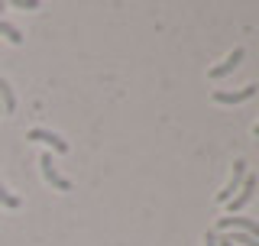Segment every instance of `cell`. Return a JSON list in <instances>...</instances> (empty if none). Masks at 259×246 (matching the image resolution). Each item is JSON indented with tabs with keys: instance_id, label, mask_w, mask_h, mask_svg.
Instances as JSON below:
<instances>
[{
	"instance_id": "obj_5",
	"label": "cell",
	"mask_w": 259,
	"mask_h": 246,
	"mask_svg": "<svg viewBox=\"0 0 259 246\" xmlns=\"http://www.w3.org/2000/svg\"><path fill=\"white\" fill-rule=\"evenodd\" d=\"M243 55H246V49H240V46H237V49H233V52L227 55L221 65H214V68H210V78L217 81V78H227L230 71H237V68H240V62H243Z\"/></svg>"
},
{
	"instance_id": "obj_7",
	"label": "cell",
	"mask_w": 259,
	"mask_h": 246,
	"mask_svg": "<svg viewBox=\"0 0 259 246\" xmlns=\"http://www.w3.org/2000/svg\"><path fill=\"white\" fill-rule=\"evenodd\" d=\"M253 94H256V85H246V88H240V91H214V101L217 104H243Z\"/></svg>"
},
{
	"instance_id": "obj_13",
	"label": "cell",
	"mask_w": 259,
	"mask_h": 246,
	"mask_svg": "<svg viewBox=\"0 0 259 246\" xmlns=\"http://www.w3.org/2000/svg\"><path fill=\"white\" fill-rule=\"evenodd\" d=\"M0 13H4V0H0Z\"/></svg>"
},
{
	"instance_id": "obj_11",
	"label": "cell",
	"mask_w": 259,
	"mask_h": 246,
	"mask_svg": "<svg viewBox=\"0 0 259 246\" xmlns=\"http://www.w3.org/2000/svg\"><path fill=\"white\" fill-rule=\"evenodd\" d=\"M204 246H217V233H214V230L204 233Z\"/></svg>"
},
{
	"instance_id": "obj_1",
	"label": "cell",
	"mask_w": 259,
	"mask_h": 246,
	"mask_svg": "<svg viewBox=\"0 0 259 246\" xmlns=\"http://www.w3.org/2000/svg\"><path fill=\"white\" fill-rule=\"evenodd\" d=\"M230 230L249 233V236H256V240H259V220H253V217H230V214L217 220V230L214 233H230Z\"/></svg>"
},
{
	"instance_id": "obj_14",
	"label": "cell",
	"mask_w": 259,
	"mask_h": 246,
	"mask_svg": "<svg viewBox=\"0 0 259 246\" xmlns=\"http://www.w3.org/2000/svg\"><path fill=\"white\" fill-rule=\"evenodd\" d=\"M0 113H4V107H0Z\"/></svg>"
},
{
	"instance_id": "obj_4",
	"label": "cell",
	"mask_w": 259,
	"mask_h": 246,
	"mask_svg": "<svg viewBox=\"0 0 259 246\" xmlns=\"http://www.w3.org/2000/svg\"><path fill=\"white\" fill-rule=\"evenodd\" d=\"M246 175H249L246 162H243V159H237V162H233V175H230V182H227V185L221 188V191H217V201H221V204H227V201H230V198H233V191H240V185L246 182Z\"/></svg>"
},
{
	"instance_id": "obj_9",
	"label": "cell",
	"mask_w": 259,
	"mask_h": 246,
	"mask_svg": "<svg viewBox=\"0 0 259 246\" xmlns=\"http://www.w3.org/2000/svg\"><path fill=\"white\" fill-rule=\"evenodd\" d=\"M0 204H4V208H10V211H16V208H20V198H16V194H10L4 185H0Z\"/></svg>"
},
{
	"instance_id": "obj_10",
	"label": "cell",
	"mask_w": 259,
	"mask_h": 246,
	"mask_svg": "<svg viewBox=\"0 0 259 246\" xmlns=\"http://www.w3.org/2000/svg\"><path fill=\"white\" fill-rule=\"evenodd\" d=\"M16 7H20V10H36L39 0H16Z\"/></svg>"
},
{
	"instance_id": "obj_6",
	"label": "cell",
	"mask_w": 259,
	"mask_h": 246,
	"mask_svg": "<svg viewBox=\"0 0 259 246\" xmlns=\"http://www.w3.org/2000/svg\"><path fill=\"white\" fill-rule=\"evenodd\" d=\"M26 139L29 143H46V146H52L55 152H68V143H65L59 133H49V130H29Z\"/></svg>"
},
{
	"instance_id": "obj_2",
	"label": "cell",
	"mask_w": 259,
	"mask_h": 246,
	"mask_svg": "<svg viewBox=\"0 0 259 246\" xmlns=\"http://www.w3.org/2000/svg\"><path fill=\"white\" fill-rule=\"evenodd\" d=\"M256 188H259V178L253 175V172H249V175H246V182H243V185H240V191H237V194H233V198H230V201H227V211H230V217H233V214H240V211H243V208H246V204H249V201H253V194H256Z\"/></svg>"
},
{
	"instance_id": "obj_3",
	"label": "cell",
	"mask_w": 259,
	"mask_h": 246,
	"mask_svg": "<svg viewBox=\"0 0 259 246\" xmlns=\"http://www.w3.org/2000/svg\"><path fill=\"white\" fill-rule=\"evenodd\" d=\"M39 169H42V178L55 188V191H71V182L65 175H59V169H55L52 152H42V155H39Z\"/></svg>"
},
{
	"instance_id": "obj_12",
	"label": "cell",
	"mask_w": 259,
	"mask_h": 246,
	"mask_svg": "<svg viewBox=\"0 0 259 246\" xmlns=\"http://www.w3.org/2000/svg\"><path fill=\"white\" fill-rule=\"evenodd\" d=\"M253 136H259V123H256V127H253Z\"/></svg>"
},
{
	"instance_id": "obj_8",
	"label": "cell",
	"mask_w": 259,
	"mask_h": 246,
	"mask_svg": "<svg viewBox=\"0 0 259 246\" xmlns=\"http://www.w3.org/2000/svg\"><path fill=\"white\" fill-rule=\"evenodd\" d=\"M0 107H4V113H13L16 110V94H13L10 81H7L4 75H0Z\"/></svg>"
}]
</instances>
